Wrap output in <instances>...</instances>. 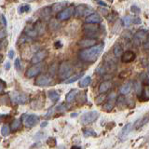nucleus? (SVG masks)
<instances>
[{"label": "nucleus", "instance_id": "nucleus-1", "mask_svg": "<svg viewBox=\"0 0 149 149\" xmlns=\"http://www.w3.org/2000/svg\"><path fill=\"white\" fill-rule=\"evenodd\" d=\"M104 49V43L95 44L90 47V48H86L80 50L78 53V56L83 62L93 63V62H95V61H97V59L100 57V55L102 54Z\"/></svg>", "mask_w": 149, "mask_h": 149}, {"label": "nucleus", "instance_id": "nucleus-2", "mask_svg": "<svg viewBox=\"0 0 149 149\" xmlns=\"http://www.w3.org/2000/svg\"><path fill=\"white\" fill-rule=\"evenodd\" d=\"M73 73V66L72 64L70 63L69 62H62L59 66L58 69V77L61 80H66L67 78H69L70 77L72 76Z\"/></svg>", "mask_w": 149, "mask_h": 149}, {"label": "nucleus", "instance_id": "nucleus-3", "mask_svg": "<svg viewBox=\"0 0 149 149\" xmlns=\"http://www.w3.org/2000/svg\"><path fill=\"white\" fill-rule=\"evenodd\" d=\"M83 31L85 36L91 38H95L98 36L100 32V27L98 23H87L83 26Z\"/></svg>", "mask_w": 149, "mask_h": 149}, {"label": "nucleus", "instance_id": "nucleus-4", "mask_svg": "<svg viewBox=\"0 0 149 149\" xmlns=\"http://www.w3.org/2000/svg\"><path fill=\"white\" fill-rule=\"evenodd\" d=\"M93 12H94V9L88 6V5H85V4L78 5L74 9V14L77 17H83V16L87 17Z\"/></svg>", "mask_w": 149, "mask_h": 149}, {"label": "nucleus", "instance_id": "nucleus-5", "mask_svg": "<svg viewBox=\"0 0 149 149\" xmlns=\"http://www.w3.org/2000/svg\"><path fill=\"white\" fill-rule=\"evenodd\" d=\"M99 116L100 114L98 111H91V112H88V113L83 114L81 116L80 121L83 125H88V124L95 122L97 118H99Z\"/></svg>", "mask_w": 149, "mask_h": 149}, {"label": "nucleus", "instance_id": "nucleus-6", "mask_svg": "<svg viewBox=\"0 0 149 149\" xmlns=\"http://www.w3.org/2000/svg\"><path fill=\"white\" fill-rule=\"evenodd\" d=\"M22 120L23 122V125L26 128H32L36 126L39 121V116L36 115H28V114H23L22 116Z\"/></svg>", "mask_w": 149, "mask_h": 149}, {"label": "nucleus", "instance_id": "nucleus-7", "mask_svg": "<svg viewBox=\"0 0 149 149\" xmlns=\"http://www.w3.org/2000/svg\"><path fill=\"white\" fill-rule=\"evenodd\" d=\"M147 40V33L144 30H139L134 34L132 37V42L135 47H139L144 44Z\"/></svg>", "mask_w": 149, "mask_h": 149}, {"label": "nucleus", "instance_id": "nucleus-8", "mask_svg": "<svg viewBox=\"0 0 149 149\" xmlns=\"http://www.w3.org/2000/svg\"><path fill=\"white\" fill-rule=\"evenodd\" d=\"M10 99L12 101L13 104H23L27 102L28 98L24 94V93H21V92H17L14 91L10 94Z\"/></svg>", "mask_w": 149, "mask_h": 149}, {"label": "nucleus", "instance_id": "nucleus-9", "mask_svg": "<svg viewBox=\"0 0 149 149\" xmlns=\"http://www.w3.org/2000/svg\"><path fill=\"white\" fill-rule=\"evenodd\" d=\"M74 8L69 7V8H65L62 9L61 11L57 13V19L59 21H66L68 19L71 18V16L74 14Z\"/></svg>", "mask_w": 149, "mask_h": 149}, {"label": "nucleus", "instance_id": "nucleus-10", "mask_svg": "<svg viewBox=\"0 0 149 149\" xmlns=\"http://www.w3.org/2000/svg\"><path fill=\"white\" fill-rule=\"evenodd\" d=\"M47 55H48V51L46 49H40L36 53H35V55L31 58V63L33 64L40 63L47 57Z\"/></svg>", "mask_w": 149, "mask_h": 149}, {"label": "nucleus", "instance_id": "nucleus-11", "mask_svg": "<svg viewBox=\"0 0 149 149\" xmlns=\"http://www.w3.org/2000/svg\"><path fill=\"white\" fill-rule=\"evenodd\" d=\"M41 70H42L41 64H39V63L34 64L33 66H31L30 68H28V69L26 70L25 76H26V77H28V78H32V77H34L37 76V74H38L41 72Z\"/></svg>", "mask_w": 149, "mask_h": 149}, {"label": "nucleus", "instance_id": "nucleus-12", "mask_svg": "<svg viewBox=\"0 0 149 149\" xmlns=\"http://www.w3.org/2000/svg\"><path fill=\"white\" fill-rule=\"evenodd\" d=\"M51 82H52V78L49 76H47V74H42V76H39L36 79V85L39 87L49 86Z\"/></svg>", "mask_w": 149, "mask_h": 149}, {"label": "nucleus", "instance_id": "nucleus-13", "mask_svg": "<svg viewBox=\"0 0 149 149\" xmlns=\"http://www.w3.org/2000/svg\"><path fill=\"white\" fill-rule=\"evenodd\" d=\"M135 59H136V54H135L132 50L123 51L122 55H121V60H122V62L125 63H132Z\"/></svg>", "mask_w": 149, "mask_h": 149}, {"label": "nucleus", "instance_id": "nucleus-14", "mask_svg": "<svg viewBox=\"0 0 149 149\" xmlns=\"http://www.w3.org/2000/svg\"><path fill=\"white\" fill-rule=\"evenodd\" d=\"M97 43V41L95 38H91V37H87V38H83L82 40L78 41V46L80 48L86 49V48H90V47L95 45Z\"/></svg>", "mask_w": 149, "mask_h": 149}, {"label": "nucleus", "instance_id": "nucleus-15", "mask_svg": "<svg viewBox=\"0 0 149 149\" xmlns=\"http://www.w3.org/2000/svg\"><path fill=\"white\" fill-rule=\"evenodd\" d=\"M85 22L87 23H100L102 22V18L99 14H97L95 12L91 13V15H88L86 17Z\"/></svg>", "mask_w": 149, "mask_h": 149}, {"label": "nucleus", "instance_id": "nucleus-16", "mask_svg": "<svg viewBox=\"0 0 149 149\" xmlns=\"http://www.w3.org/2000/svg\"><path fill=\"white\" fill-rule=\"evenodd\" d=\"M24 33L28 37H30V38H35V37H36L37 36H38L37 35V32L36 30L35 26L32 25V24L26 25V27L24 28Z\"/></svg>", "mask_w": 149, "mask_h": 149}, {"label": "nucleus", "instance_id": "nucleus-17", "mask_svg": "<svg viewBox=\"0 0 149 149\" xmlns=\"http://www.w3.org/2000/svg\"><path fill=\"white\" fill-rule=\"evenodd\" d=\"M109 99H108V102H106V104H104V109L106 111H111L112 109L114 108V106H115V102H116V94L115 93H111L110 96L108 97Z\"/></svg>", "mask_w": 149, "mask_h": 149}, {"label": "nucleus", "instance_id": "nucleus-18", "mask_svg": "<svg viewBox=\"0 0 149 149\" xmlns=\"http://www.w3.org/2000/svg\"><path fill=\"white\" fill-rule=\"evenodd\" d=\"M36 30L37 32V35L38 36H42L45 34L46 32V24L41 21H37L35 24H34Z\"/></svg>", "mask_w": 149, "mask_h": 149}, {"label": "nucleus", "instance_id": "nucleus-19", "mask_svg": "<svg viewBox=\"0 0 149 149\" xmlns=\"http://www.w3.org/2000/svg\"><path fill=\"white\" fill-rule=\"evenodd\" d=\"M112 87V83L111 81H104V82H102L99 86V88H98V91H99L100 93H105L108 90H110Z\"/></svg>", "mask_w": 149, "mask_h": 149}, {"label": "nucleus", "instance_id": "nucleus-20", "mask_svg": "<svg viewBox=\"0 0 149 149\" xmlns=\"http://www.w3.org/2000/svg\"><path fill=\"white\" fill-rule=\"evenodd\" d=\"M77 90L74 88V90L70 91L66 94V96H65V100H66L67 102H72L77 98Z\"/></svg>", "mask_w": 149, "mask_h": 149}, {"label": "nucleus", "instance_id": "nucleus-21", "mask_svg": "<svg viewBox=\"0 0 149 149\" xmlns=\"http://www.w3.org/2000/svg\"><path fill=\"white\" fill-rule=\"evenodd\" d=\"M132 126L130 123H127L124 126L122 130H121V132H120V138L121 139H125L126 137L128 136V134L130 133V130H132Z\"/></svg>", "mask_w": 149, "mask_h": 149}, {"label": "nucleus", "instance_id": "nucleus-22", "mask_svg": "<svg viewBox=\"0 0 149 149\" xmlns=\"http://www.w3.org/2000/svg\"><path fill=\"white\" fill-rule=\"evenodd\" d=\"M130 90H132V84H130V82H127L123 84L122 86L120 87V93L122 95H126V94H129Z\"/></svg>", "mask_w": 149, "mask_h": 149}, {"label": "nucleus", "instance_id": "nucleus-23", "mask_svg": "<svg viewBox=\"0 0 149 149\" xmlns=\"http://www.w3.org/2000/svg\"><path fill=\"white\" fill-rule=\"evenodd\" d=\"M91 83V77H85L79 81L78 86H79V88H87V87L90 86Z\"/></svg>", "mask_w": 149, "mask_h": 149}, {"label": "nucleus", "instance_id": "nucleus-24", "mask_svg": "<svg viewBox=\"0 0 149 149\" xmlns=\"http://www.w3.org/2000/svg\"><path fill=\"white\" fill-rule=\"evenodd\" d=\"M67 5V2H59V3H56L53 5V7H52V11L54 12H59L61 11L62 9H63L65 8V6Z\"/></svg>", "mask_w": 149, "mask_h": 149}, {"label": "nucleus", "instance_id": "nucleus-25", "mask_svg": "<svg viewBox=\"0 0 149 149\" xmlns=\"http://www.w3.org/2000/svg\"><path fill=\"white\" fill-rule=\"evenodd\" d=\"M82 74H83V73H78V74H74V76H71L69 78H67L66 80H64V83L65 84H71V83L76 82L77 80H78V79L82 77Z\"/></svg>", "mask_w": 149, "mask_h": 149}, {"label": "nucleus", "instance_id": "nucleus-26", "mask_svg": "<svg viewBox=\"0 0 149 149\" xmlns=\"http://www.w3.org/2000/svg\"><path fill=\"white\" fill-rule=\"evenodd\" d=\"M113 51H114V55L116 58H121V55H122V53H123V49L119 44L115 45Z\"/></svg>", "mask_w": 149, "mask_h": 149}, {"label": "nucleus", "instance_id": "nucleus-27", "mask_svg": "<svg viewBox=\"0 0 149 149\" xmlns=\"http://www.w3.org/2000/svg\"><path fill=\"white\" fill-rule=\"evenodd\" d=\"M48 94H49V98L53 102H56L60 99V94H59V92L57 91H49Z\"/></svg>", "mask_w": 149, "mask_h": 149}, {"label": "nucleus", "instance_id": "nucleus-28", "mask_svg": "<svg viewBox=\"0 0 149 149\" xmlns=\"http://www.w3.org/2000/svg\"><path fill=\"white\" fill-rule=\"evenodd\" d=\"M51 12H52V9L50 8H44L43 9L41 10V16L44 20H48V19L50 17L51 15Z\"/></svg>", "mask_w": 149, "mask_h": 149}, {"label": "nucleus", "instance_id": "nucleus-29", "mask_svg": "<svg viewBox=\"0 0 149 149\" xmlns=\"http://www.w3.org/2000/svg\"><path fill=\"white\" fill-rule=\"evenodd\" d=\"M148 120H149V116H144L143 118H142L139 121H137V123H136V128L138 129V128L143 127V126L144 124L148 122Z\"/></svg>", "mask_w": 149, "mask_h": 149}, {"label": "nucleus", "instance_id": "nucleus-30", "mask_svg": "<svg viewBox=\"0 0 149 149\" xmlns=\"http://www.w3.org/2000/svg\"><path fill=\"white\" fill-rule=\"evenodd\" d=\"M59 27V22L56 20H50L49 23V28L51 31H55L57 30V28Z\"/></svg>", "mask_w": 149, "mask_h": 149}, {"label": "nucleus", "instance_id": "nucleus-31", "mask_svg": "<svg viewBox=\"0 0 149 149\" xmlns=\"http://www.w3.org/2000/svg\"><path fill=\"white\" fill-rule=\"evenodd\" d=\"M21 127V120L20 119H14L12 123L10 124V128L13 130H16Z\"/></svg>", "mask_w": 149, "mask_h": 149}, {"label": "nucleus", "instance_id": "nucleus-32", "mask_svg": "<svg viewBox=\"0 0 149 149\" xmlns=\"http://www.w3.org/2000/svg\"><path fill=\"white\" fill-rule=\"evenodd\" d=\"M1 134H2V136H4V137L8 136V135L9 134V126L8 125L5 124V125L2 126V128H1Z\"/></svg>", "mask_w": 149, "mask_h": 149}, {"label": "nucleus", "instance_id": "nucleus-33", "mask_svg": "<svg viewBox=\"0 0 149 149\" xmlns=\"http://www.w3.org/2000/svg\"><path fill=\"white\" fill-rule=\"evenodd\" d=\"M30 8H31L30 5L23 4V5H22L20 8H19V11H20L21 13H26V12H28V11L30 10Z\"/></svg>", "mask_w": 149, "mask_h": 149}, {"label": "nucleus", "instance_id": "nucleus-34", "mask_svg": "<svg viewBox=\"0 0 149 149\" xmlns=\"http://www.w3.org/2000/svg\"><path fill=\"white\" fill-rule=\"evenodd\" d=\"M132 23V19L130 16H125L123 18V25L125 27H128Z\"/></svg>", "mask_w": 149, "mask_h": 149}, {"label": "nucleus", "instance_id": "nucleus-35", "mask_svg": "<svg viewBox=\"0 0 149 149\" xmlns=\"http://www.w3.org/2000/svg\"><path fill=\"white\" fill-rule=\"evenodd\" d=\"M83 133H84V136L88 137V136H97V133L92 130H83Z\"/></svg>", "mask_w": 149, "mask_h": 149}, {"label": "nucleus", "instance_id": "nucleus-36", "mask_svg": "<svg viewBox=\"0 0 149 149\" xmlns=\"http://www.w3.org/2000/svg\"><path fill=\"white\" fill-rule=\"evenodd\" d=\"M143 94L146 100H149V84H147V85L144 87L143 91Z\"/></svg>", "mask_w": 149, "mask_h": 149}, {"label": "nucleus", "instance_id": "nucleus-37", "mask_svg": "<svg viewBox=\"0 0 149 149\" xmlns=\"http://www.w3.org/2000/svg\"><path fill=\"white\" fill-rule=\"evenodd\" d=\"M56 110H57L58 112H62V113H63V112H65L67 110V107L65 106V104H60V105H58L57 107H56Z\"/></svg>", "mask_w": 149, "mask_h": 149}, {"label": "nucleus", "instance_id": "nucleus-38", "mask_svg": "<svg viewBox=\"0 0 149 149\" xmlns=\"http://www.w3.org/2000/svg\"><path fill=\"white\" fill-rule=\"evenodd\" d=\"M14 65H15V68L16 70H18V71H20L21 68H22V65H21V61L20 59H16L15 61H14Z\"/></svg>", "mask_w": 149, "mask_h": 149}, {"label": "nucleus", "instance_id": "nucleus-39", "mask_svg": "<svg viewBox=\"0 0 149 149\" xmlns=\"http://www.w3.org/2000/svg\"><path fill=\"white\" fill-rule=\"evenodd\" d=\"M125 102V99L122 97H118V100H116V104L118 105H123Z\"/></svg>", "mask_w": 149, "mask_h": 149}, {"label": "nucleus", "instance_id": "nucleus-40", "mask_svg": "<svg viewBox=\"0 0 149 149\" xmlns=\"http://www.w3.org/2000/svg\"><path fill=\"white\" fill-rule=\"evenodd\" d=\"M130 11L133 12V13H140V8L136 6H132L130 8Z\"/></svg>", "mask_w": 149, "mask_h": 149}, {"label": "nucleus", "instance_id": "nucleus-41", "mask_svg": "<svg viewBox=\"0 0 149 149\" xmlns=\"http://www.w3.org/2000/svg\"><path fill=\"white\" fill-rule=\"evenodd\" d=\"M55 68H56V64H53L49 69V72H50L51 74H52V76H54V74H55Z\"/></svg>", "mask_w": 149, "mask_h": 149}, {"label": "nucleus", "instance_id": "nucleus-42", "mask_svg": "<svg viewBox=\"0 0 149 149\" xmlns=\"http://www.w3.org/2000/svg\"><path fill=\"white\" fill-rule=\"evenodd\" d=\"M142 22L140 20L139 18H135V19H132V23H135V24H140Z\"/></svg>", "mask_w": 149, "mask_h": 149}, {"label": "nucleus", "instance_id": "nucleus-43", "mask_svg": "<svg viewBox=\"0 0 149 149\" xmlns=\"http://www.w3.org/2000/svg\"><path fill=\"white\" fill-rule=\"evenodd\" d=\"M8 56V58H9V59H13V57H14V50H12V49L9 50Z\"/></svg>", "mask_w": 149, "mask_h": 149}, {"label": "nucleus", "instance_id": "nucleus-44", "mask_svg": "<svg viewBox=\"0 0 149 149\" xmlns=\"http://www.w3.org/2000/svg\"><path fill=\"white\" fill-rule=\"evenodd\" d=\"M1 21L3 22V25L6 27L7 26V20H6V18H5L4 15H1Z\"/></svg>", "mask_w": 149, "mask_h": 149}, {"label": "nucleus", "instance_id": "nucleus-45", "mask_svg": "<svg viewBox=\"0 0 149 149\" xmlns=\"http://www.w3.org/2000/svg\"><path fill=\"white\" fill-rule=\"evenodd\" d=\"M96 2H97L98 4H99V5H102V6H104V7H106V6H107V5H106L105 3L102 2V0H96Z\"/></svg>", "mask_w": 149, "mask_h": 149}, {"label": "nucleus", "instance_id": "nucleus-46", "mask_svg": "<svg viewBox=\"0 0 149 149\" xmlns=\"http://www.w3.org/2000/svg\"><path fill=\"white\" fill-rule=\"evenodd\" d=\"M5 69H6V70H9V69H10V63L8 62L6 63V65H5Z\"/></svg>", "mask_w": 149, "mask_h": 149}, {"label": "nucleus", "instance_id": "nucleus-47", "mask_svg": "<svg viewBox=\"0 0 149 149\" xmlns=\"http://www.w3.org/2000/svg\"><path fill=\"white\" fill-rule=\"evenodd\" d=\"M48 125V122L47 121H45V122H43V123H41V125H40V127L41 128H44V127H46V126Z\"/></svg>", "mask_w": 149, "mask_h": 149}, {"label": "nucleus", "instance_id": "nucleus-48", "mask_svg": "<svg viewBox=\"0 0 149 149\" xmlns=\"http://www.w3.org/2000/svg\"><path fill=\"white\" fill-rule=\"evenodd\" d=\"M100 98H101V97H100ZM104 95H102V102L104 101ZM100 102H101V99H100V100L98 99V100H97V104H100Z\"/></svg>", "mask_w": 149, "mask_h": 149}, {"label": "nucleus", "instance_id": "nucleus-49", "mask_svg": "<svg viewBox=\"0 0 149 149\" xmlns=\"http://www.w3.org/2000/svg\"><path fill=\"white\" fill-rule=\"evenodd\" d=\"M147 76H149V64L147 65Z\"/></svg>", "mask_w": 149, "mask_h": 149}, {"label": "nucleus", "instance_id": "nucleus-50", "mask_svg": "<svg viewBox=\"0 0 149 149\" xmlns=\"http://www.w3.org/2000/svg\"><path fill=\"white\" fill-rule=\"evenodd\" d=\"M3 90V87H2V85H1V84H0V91H1Z\"/></svg>", "mask_w": 149, "mask_h": 149}, {"label": "nucleus", "instance_id": "nucleus-51", "mask_svg": "<svg viewBox=\"0 0 149 149\" xmlns=\"http://www.w3.org/2000/svg\"><path fill=\"white\" fill-rule=\"evenodd\" d=\"M72 148H81L80 146H73Z\"/></svg>", "mask_w": 149, "mask_h": 149}, {"label": "nucleus", "instance_id": "nucleus-52", "mask_svg": "<svg viewBox=\"0 0 149 149\" xmlns=\"http://www.w3.org/2000/svg\"><path fill=\"white\" fill-rule=\"evenodd\" d=\"M77 116V114H72L71 115V116Z\"/></svg>", "mask_w": 149, "mask_h": 149}, {"label": "nucleus", "instance_id": "nucleus-53", "mask_svg": "<svg viewBox=\"0 0 149 149\" xmlns=\"http://www.w3.org/2000/svg\"><path fill=\"white\" fill-rule=\"evenodd\" d=\"M147 40H148V42H149V35L147 36Z\"/></svg>", "mask_w": 149, "mask_h": 149}, {"label": "nucleus", "instance_id": "nucleus-54", "mask_svg": "<svg viewBox=\"0 0 149 149\" xmlns=\"http://www.w3.org/2000/svg\"><path fill=\"white\" fill-rule=\"evenodd\" d=\"M0 120H1V116H0Z\"/></svg>", "mask_w": 149, "mask_h": 149}, {"label": "nucleus", "instance_id": "nucleus-55", "mask_svg": "<svg viewBox=\"0 0 149 149\" xmlns=\"http://www.w3.org/2000/svg\"><path fill=\"white\" fill-rule=\"evenodd\" d=\"M0 61H1V57H0Z\"/></svg>", "mask_w": 149, "mask_h": 149}]
</instances>
